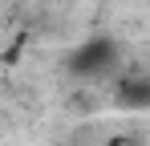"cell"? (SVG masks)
I'll use <instances>...</instances> for the list:
<instances>
[{
	"label": "cell",
	"instance_id": "1",
	"mask_svg": "<svg viewBox=\"0 0 150 146\" xmlns=\"http://www.w3.org/2000/svg\"><path fill=\"white\" fill-rule=\"evenodd\" d=\"M114 61H118V49H114V41H110V37L81 41V45L69 53V69L81 73V77H98V73H105Z\"/></svg>",
	"mask_w": 150,
	"mask_h": 146
},
{
	"label": "cell",
	"instance_id": "2",
	"mask_svg": "<svg viewBox=\"0 0 150 146\" xmlns=\"http://www.w3.org/2000/svg\"><path fill=\"white\" fill-rule=\"evenodd\" d=\"M118 101L126 110H150V77L142 73H130L118 81Z\"/></svg>",
	"mask_w": 150,
	"mask_h": 146
}]
</instances>
